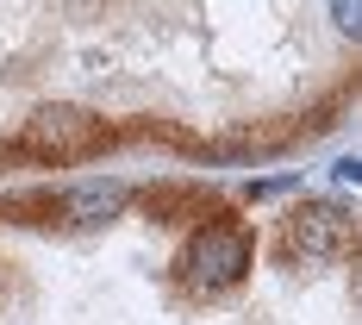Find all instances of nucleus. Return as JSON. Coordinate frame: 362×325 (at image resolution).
<instances>
[{"label":"nucleus","mask_w":362,"mask_h":325,"mask_svg":"<svg viewBox=\"0 0 362 325\" xmlns=\"http://www.w3.org/2000/svg\"><path fill=\"white\" fill-rule=\"evenodd\" d=\"M112 144H119V132H112L100 113L57 101V107H37L32 119H25V132L13 138V156H37V163H88V156H107Z\"/></svg>","instance_id":"obj_1"},{"label":"nucleus","mask_w":362,"mask_h":325,"mask_svg":"<svg viewBox=\"0 0 362 325\" xmlns=\"http://www.w3.org/2000/svg\"><path fill=\"white\" fill-rule=\"evenodd\" d=\"M250 263H256L250 232L231 225L225 213H213V219H200V232L187 238V251H181L175 269H181V282L194 294H225V288H238L250 275Z\"/></svg>","instance_id":"obj_2"},{"label":"nucleus","mask_w":362,"mask_h":325,"mask_svg":"<svg viewBox=\"0 0 362 325\" xmlns=\"http://www.w3.org/2000/svg\"><path fill=\"white\" fill-rule=\"evenodd\" d=\"M356 244V219L337 200H300L288 213V251L300 256H344Z\"/></svg>","instance_id":"obj_3"},{"label":"nucleus","mask_w":362,"mask_h":325,"mask_svg":"<svg viewBox=\"0 0 362 325\" xmlns=\"http://www.w3.org/2000/svg\"><path fill=\"white\" fill-rule=\"evenodd\" d=\"M125 207H132V188L125 181H88V188L57 194V219H69V225H107Z\"/></svg>","instance_id":"obj_4"},{"label":"nucleus","mask_w":362,"mask_h":325,"mask_svg":"<svg viewBox=\"0 0 362 325\" xmlns=\"http://www.w3.org/2000/svg\"><path fill=\"white\" fill-rule=\"evenodd\" d=\"M144 207L156 219H206V213H225L218 194L206 188H187V181H163V188H144Z\"/></svg>","instance_id":"obj_5"},{"label":"nucleus","mask_w":362,"mask_h":325,"mask_svg":"<svg viewBox=\"0 0 362 325\" xmlns=\"http://www.w3.org/2000/svg\"><path fill=\"white\" fill-rule=\"evenodd\" d=\"M6 219H25V225H57V188H25V194H6L0 200Z\"/></svg>","instance_id":"obj_6"},{"label":"nucleus","mask_w":362,"mask_h":325,"mask_svg":"<svg viewBox=\"0 0 362 325\" xmlns=\"http://www.w3.org/2000/svg\"><path fill=\"white\" fill-rule=\"evenodd\" d=\"M331 19H337L344 32H356L362 25V0H331Z\"/></svg>","instance_id":"obj_7"},{"label":"nucleus","mask_w":362,"mask_h":325,"mask_svg":"<svg viewBox=\"0 0 362 325\" xmlns=\"http://www.w3.org/2000/svg\"><path fill=\"white\" fill-rule=\"evenodd\" d=\"M331 176L344 181V188H350V181H362V156H337V163H331Z\"/></svg>","instance_id":"obj_8"},{"label":"nucleus","mask_w":362,"mask_h":325,"mask_svg":"<svg viewBox=\"0 0 362 325\" xmlns=\"http://www.w3.org/2000/svg\"><path fill=\"white\" fill-rule=\"evenodd\" d=\"M288 188H293V181H256L250 200H275V194H288Z\"/></svg>","instance_id":"obj_9"}]
</instances>
